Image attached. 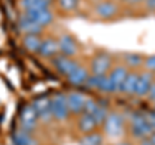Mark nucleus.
I'll return each mask as SVG.
<instances>
[{
  "mask_svg": "<svg viewBox=\"0 0 155 145\" xmlns=\"http://www.w3.org/2000/svg\"><path fill=\"white\" fill-rule=\"evenodd\" d=\"M114 67V58L111 53L100 50L92 57L89 72L96 76H106Z\"/></svg>",
  "mask_w": 155,
  "mask_h": 145,
  "instance_id": "f257e3e1",
  "label": "nucleus"
},
{
  "mask_svg": "<svg viewBox=\"0 0 155 145\" xmlns=\"http://www.w3.org/2000/svg\"><path fill=\"white\" fill-rule=\"evenodd\" d=\"M102 127L105 135H107L109 137H119L125 127L123 114L119 112H109V116L102 123Z\"/></svg>",
  "mask_w": 155,
  "mask_h": 145,
  "instance_id": "f03ea898",
  "label": "nucleus"
},
{
  "mask_svg": "<svg viewBox=\"0 0 155 145\" xmlns=\"http://www.w3.org/2000/svg\"><path fill=\"white\" fill-rule=\"evenodd\" d=\"M130 134L133 137L138 140L149 137L153 134V128L145 118V114L134 113L132 116V118H130Z\"/></svg>",
  "mask_w": 155,
  "mask_h": 145,
  "instance_id": "7ed1b4c3",
  "label": "nucleus"
},
{
  "mask_svg": "<svg viewBox=\"0 0 155 145\" xmlns=\"http://www.w3.org/2000/svg\"><path fill=\"white\" fill-rule=\"evenodd\" d=\"M93 12L96 17H98L100 19L110 21L119 14V5L114 0H100L98 3L94 4Z\"/></svg>",
  "mask_w": 155,
  "mask_h": 145,
  "instance_id": "20e7f679",
  "label": "nucleus"
},
{
  "mask_svg": "<svg viewBox=\"0 0 155 145\" xmlns=\"http://www.w3.org/2000/svg\"><path fill=\"white\" fill-rule=\"evenodd\" d=\"M51 108H52V116L57 121H65L69 118L70 110L67 107L66 95L57 93L51 98Z\"/></svg>",
  "mask_w": 155,
  "mask_h": 145,
  "instance_id": "39448f33",
  "label": "nucleus"
},
{
  "mask_svg": "<svg viewBox=\"0 0 155 145\" xmlns=\"http://www.w3.org/2000/svg\"><path fill=\"white\" fill-rule=\"evenodd\" d=\"M58 42V50H60L61 55L69 57V58H75L79 53V44L75 40L74 36L70 33H64L57 39Z\"/></svg>",
  "mask_w": 155,
  "mask_h": 145,
  "instance_id": "423d86ee",
  "label": "nucleus"
},
{
  "mask_svg": "<svg viewBox=\"0 0 155 145\" xmlns=\"http://www.w3.org/2000/svg\"><path fill=\"white\" fill-rule=\"evenodd\" d=\"M38 116L34 107L31 104H27L22 108L19 113V123H21V130L26 132H31L38 126Z\"/></svg>",
  "mask_w": 155,
  "mask_h": 145,
  "instance_id": "0eeeda50",
  "label": "nucleus"
},
{
  "mask_svg": "<svg viewBox=\"0 0 155 145\" xmlns=\"http://www.w3.org/2000/svg\"><path fill=\"white\" fill-rule=\"evenodd\" d=\"M53 66H54V68L61 75L67 77L80 66V63L76 59H74V58H69V57L58 54L57 57L53 58Z\"/></svg>",
  "mask_w": 155,
  "mask_h": 145,
  "instance_id": "6e6552de",
  "label": "nucleus"
},
{
  "mask_svg": "<svg viewBox=\"0 0 155 145\" xmlns=\"http://www.w3.org/2000/svg\"><path fill=\"white\" fill-rule=\"evenodd\" d=\"M31 105L34 107V109H35L38 119L43 121V122H49L53 118L52 108H51V98H45V96L38 98L32 101Z\"/></svg>",
  "mask_w": 155,
  "mask_h": 145,
  "instance_id": "1a4fd4ad",
  "label": "nucleus"
},
{
  "mask_svg": "<svg viewBox=\"0 0 155 145\" xmlns=\"http://www.w3.org/2000/svg\"><path fill=\"white\" fill-rule=\"evenodd\" d=\"M155 81L154 73L149 71H142L138 72V80L137 84H136V89H134V94L137 98H145L147 96V93L150 90V86Z\"/></svg>",
  "mask_w": 155,
  "mask_h": 145,
  "instance_id": "9d476101",
  "label": "nucleus"
},
{
  "mask_svg": "<svg viewBox=\"0 0 155 145\" xmlns=\"http://www.w3.org/2000/svg\"><path fill=\"white\" fill-rule=\"evenodd\" d=\"M87 96L83 93L79 91H72V93L66 95V101H67V107H69L70 113L79 116L83 113L84 103H85Z\"/></svg>",
  "mask_w": 155,
  "mask_h": 145,
  "instance_id": "9b49d317",
  "label": "nucleus"
},
{
  "mask_svg": "<svg viewBox=\"0 0 155 145\" xmlns=\"http://www.w3.org/2000/svg\"><path fill=\"white\" fill-rule=\"evenodd\" d=\"M129 69L125 67L124 64H114V67L110 69V72L107 73L109 79L113 82V86L115 89V93H120V88H122L123 82L127 77Z\"/></svg>",
  "mask_w": 155,
  "mask_h": 145,
  "instance_id": "f8f14e48",
  "label": "nucleus"
},
{
  "mask_svg": "<svg viewBox=\"0 0 155 145\" xmlns=\"http://www.w3.org/2000/svg\"><path fill=\"white\" fill-rule=\"evenodd\" d=\"M23 14L32 19L34 22H36L39 26H41L43 28L49 26L53 22V13L49 11V8H44V9H35V11H27Z\"/></svg>",
  "mask_w": 155,
  "mask_h": 145,
  "instance_id": "ddd939ff",
  "label": "nucleus"
},
{
  "mask_svg": "<svg viewBox=\"0 0 155 145\" xmlns=\"http://www.w3.org/2000/svg\"><path fill=\"white\" fill-rule=\"evenodd\" d=\"M18 28L21 32H23V35H40L43 31V27L30 19L26 14H22L18 18Z\"/></svg>",
  "mask_w": 155,
  "mask_h": 145,
  "instance_id": "4468645a",
  "label": "nucleus"
},
{
  "mask_svg": "<svg viewBox=\"0 0 155 145\" xmlns=\"http://www.w3.org/2000/svg\"><path fill=\"white\" fill-rule=\"evenodd\" d=\"M38 54L41 58H54L60 54V50H58V42L56 39L53 37H47L41 41L40 49H39Z\"/></svg>",
  "mask_w": 155,
  "mask_h": 145,
  "instance_id": "2eb2a0df",
  "label": "nucleus"
},
{
  "mask_svg": "<svg viewBox=\"0 0 155 145\" xmlns=\"http://www.w3.org/2000/svg\"><path fill=\"white\" fill-rule=\"evenodd\" d=\"M145 55L140 53H125L123 54V63L129 71H137L143 66Z\"/></svg>",
  "mask_w": 155,
  "mask_h": 145,
  "instance_id": "dca6fc26",
  "label": "nucleus"
},
{
  "mask_svg": "<svg viewBox=\"0 0 155 145\" xmlns=\"http://www.w3.org/2000/svg\"><path fill=\"white\" fill-rule=\"evenodd\" d=\"M98 127L96 123V121L93 119L91 114H87V113H81L79 114V119H78V128H79L80 132L85 134H89V132H93L96 131V128Z\"/></svg>",
  "mask_w": 155,
  "mask_h": 145,
  "instance_id": "f3484780",
  "label": "nucleus"
},
{
  "mask_svg": "<svg viewBox=\"0 0 155 145\" xmlns=\"http://www.w3.org/2000/svg\"><path fill=\"white\" fill-rule=\"evenodd\" d=\"M91 75V72L85 68L84 66H79L78 68L72 72L71 75L67 76V80H69V82L71 85L74 86H80V85H84L87 79H88V76Z\"/></svg>",
  "mask_w": 155,
  "mask_h": 145,
  "instance_id": "a211bd4d",
  "label": "nucleus"
},
{
  "mask_svg": "<svg viewBox=\"0 0 155 145\" xmlns=\"http://www.w3.org/2000/svg\"><path fill=\"white\" fill-rule=\"evenodd\" d=\"M137 80H138V71H129L123 82L122 88H120V93L125 95H133Z\"/></svg>",
  "mask_w": 155,
  "mask_h": 145,
  "instance_id": "6ab92c4d",
  "label": "nucleus"
},
{
  "mask_svg": "<svg viewBox=\"0 0 155 145\" xmlns=\"http://www.w3.org/2000/svg\"><path fill=\"white\" fill-rule=\"evenodd\" d=\"M41 41L43 39L40 37V35H25L22 39L23 46L30 53H38L39 49H40Z\"/></svg>",
  "mask_w": 155,
  "mask_h": 145,
  "instance_id": "aec40b11",
  "label": "nucleus"
},
{
  "mask_svg": "<svg viewBox=\"0 0 155 145\" xmlns=\"http://www.w3.org/2000/svg\"><path fill=\"white\" fill-rule=\"evenodd\" d=\"M79 144L80 145H104V134L97 132V131L85 134L79 140Z\"/></svg>",
  "mask_w": 155,
  "mask_h": 145,
  "instance_id": "412c9836",
  "label": "nucleus"
},
{
  "mask_svg": "<svg viewBox=\"0 0 155 145\" xmlns=\"http://www.w3.org/2000/svg\"><path fill=\"white\" fill-rule=\"evenodd\" d=\"M19 4L25 12L35 11V9H44L49 7V3L45 0H19Z\"/></svg>",
  "mask_w": 155,
  "mask_h": 145,
  "instance_id": "4be33fe9",
  "label": "nucleus"
},
{
  "mask_svg": "<svg viewBox=\"0 0 155 145\" xmlns=\"http://www.w3.org/2000/svg\"><path fill=\"white\" fill-rule=\"evenodd\" d=\"M92 117H93V119L96 121V123H97V126H102V123L105 122V119L106 117L109 116V109L106 105H102V104H100L97 105V108L93 113L91 114Z\"/></svg>",
  "mask_w": 155,
  "mask_h": 145,
  "instance_id": "5701e85b",
  "label": "nucleus"
},
{
  "mask_svg": "<svg viewBox=\"0 0 155 145\" xmlns=\"http://www.w3.org/2000/svg\"><path fill=\"white\" fill-rule=\"evenodd\" d=\"M13 140L16 145H35L34 139L30 136V132H26L23 130H19V131L14 134Z\"/></svg>",
  "mask_w": 155,
  "mask_h": 145,
  "instance_id": "b1692460",
  "label": "nucleus"
},
{
  "mask_svg": "<svg viewBox=\"0 0 155 145\" xmlns=\"http://www.w3.org/2000/svg\"><path fill=\"white\" fill-rule=\"evenodd\" d=\"M98 91H101V93H105V94H113V93H115V89H114V86H113V82H111V80L109 79L107 75L101 77Z\"/></svg>",
  "mask_w": 155,
  "mask_h": 145,
  "instance_id": "393cba45",
  "label": "nucleus"
},
{
  "mask_svg": "<svg viewBox=\"0 0 155 145\" xmlns=\"http://www.w3.org/2000/svg\"><path fill=\"white\" fill-rule=\"evenodd\" d=\"M58 7L65 12H72L75 11L79 5V0H57Z\"/></svg>",
  "mask_w": 155,
  "mask_h": 145,
  "instance_id": "a878e982",
  "label": "nucleus"
},
{
  "mask_svg": "<svg viewBox=\"0 0 155 145\" xmlns=\"http://www.w3.org/2000/svg\"><path fill=\"white\" fill-rule=\"evenodd\" d=\"M101 77L102 76H96V75H89L88 79L85 81V86L91 90H98V86H100V82H101Z\"/></svg>",
  "mask_w": 155,
  "mask_h": 145,
  "instance_id": "bb28decb",
  "label": "nucleus"
},
{
  "mask_svg": "<svg viewBox=\"0 0 155 145\" xmlns=\"http://www.w3.org/2000/svg\"><path fill=\"white\" fill-rule=\"evenodd\" d=\"M142 67L145 68V71H149V72H151V73L155 75V54L145 57Z\"/></svg>",
  "mask_w": 155,
  "mask_h": 145,
  "instance_id": "cd10ccee",
  "label": "nucleus"
},
{
  "mask_svg": "<svg viewBox=\"0 0 155 145\" xmlns=\"http://www.w3.org/2000/svg\"><path fill=\"white\" fill-rule=\"evenodd\" d=\"M97 105H98V103L92 99V98H87L85 99V103H84V108H83V113H87V114H92L96 110Z\"/></svg>",
  "mask_w": 155,
  "mask_h": 145,
  "instance_id": "c85d7f7f",
  "label": "nucleus"
},
{
  "mask_svg": "<svg viewBox=\"0 0 155 145\" xmlns=\"http://www.w3.org/2000/svg\"><path fill=\"white\" fill-rule=\"evenodd\" d=\"M147 98L150 100L155 101V81L151 84V86H150V90H149V93H147Z\"/></svg>",
  "mask_w": 155,
  "mask_h": 145,
  "instance_id": "c756f323",
  "label": "nucleus"
},
{
  "mask_svg": "<svg viewBox=\"0 0 155 145\" xmlns=\"http://www.w3.org/2000/svg\"><path fill=\"white\" fill-rule=\"evenodd\" d=\"M140 145H153V144H151V141H150L149 137H145V139L140 140Z\"/></svg>",
  "mask_w": 155,
  "mask_h": 145,
  "instance_id": "7c9ffc66",
  "label": "nucleus"
},
{
  "mask_svg": "<svg viewBox=\"0 0 155 145\" xmlns=\"http://www.w3.org/2000/svg\"><path fill=\"white\" fill-rule=\"evenodd\" d=\"M149 139H150V141H151V144H153V145H155V132H153L151 135H150Z\"/></svg>",
  "mask_w": 155,
  "mask_h": 145,
  "instance_id": "2f4dec72",
  "label": "nucleus"
},
{
  "mask_svg": "<svg viewBox=\"0 0 155 145\" xmlns=\"http://www.w3.org/2000/svg\"><path fill=\"white\" fill-rule=\"evenodd\" d=\"M128 3H133V4H137V3H145L146 0H127Z\"/></svg>",
  "mask_w": 155,
  "mask_h": 145,
  "instance_id": "473e14b6",
  "label": "nucleus"
},
{
  "mask_svg": "<svg viewBox=\"0 0 155 145\" xmlns=\"http://www.w3.org/2000/svg\"><path fill=\"white\" fill-rule=\"evenodd\" d=\"M116 145H132V143H129V141H122V143H118Z\"/></svg>",
  "mask_w": 155,
  "mask_h": 145,
  "instance_id": "72a5a7b5",
  "label": "nucleus"
},
{
  "mask_svg": "<svg viewBox=\"0 0 155 145\" xmlns=\"http://www.w3.org/2000/svg\"><path fill=\"white\" fill-rule=\"evenodd\" d=\"M45 2H48V3H51V2H52V0H45Z\"/></svg>",
  "mask_w": 155,
  "mask_h": 145,
  "instance_id": "f704fd0d",
  "label": "nucleus"
}]
</instances>
